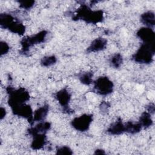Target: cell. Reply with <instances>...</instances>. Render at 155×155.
<instances>
[{
    "label": "cell",
    "instance_id": "cell-1",
    "mask_svg": "<svg viewBox=\"0 0 155 155\" xmlns=\"http://www.w3.org/2000/svg\"><path fill=\"white\" fill-rule=\"evenodd\" d=\"M72 19L74 21L82 20L88 24H96L103 21L104 12L101 10H92L88 5L82 4L77 9Z\"/></svg>",
    "mask_w": 155,
    "mask_h": 155
},
{
    "label": "cell",
    "instance_id": "cell-2",
    "mask_svg": "<svg viewBox=\"0 0 155 155\" xmlns=\"http://www.w3.org/2000/svg\"><path fill=\"white\" fill-rule=\"evenodd\" d=\"M6 91L8 94V104L11 109L25 104L30 97L29 92L23 87L14 88L9 85L6 88Z\"/></svg>",
    "mask_w": 155,
    "mask_h": 155
},
{
    "label": "cell",
    "instance_id": "cell-3",
    "mask_svg": "<svg viewBox=\"0 0 155 155\" xmlns=\"http://www.w3.org/2000/svg\"><path fill=\"white\" fill-rule=\"evenodd\" d=\"M0 26L1 28L7 29L10 32L19 35H23L25 32V26L9 13L0 15Z\"/></svg>",
    "mask_w": 155,
    "mask_h": 155
},
{
    "label": "cell",
    "instance_id": "cell-4",
    "mask_svg": "<svg viewBox=\"0 0 155 155\" xmlns=\"http://www.w3.org/2000/svg\"><path fill=\"white\" fill-rule=\"evenodd\" d=\"M155 44L142 43L138 50L132 55L131 59L139 64H151L154 60Z\"/></svg>",
    "mask_w": 155,
    "mask_h": 155
},
{
    "label": "cell",
    "instance_id": "cell-5",
    "mask_svg": "<svg viewBox=\"0 0 155 155\" xmlns=\"http://www.w3.org/2000/svg\"><path fill=\"white\" fill-rule=\"evenodd\" d=\"M47 33V31L42 30L34 35L23 38L20 42L21 45V52L23 54H26L33 45L44 42L46 39Z\"/></svg>",
    "mask_w": 155,
    "mask_h": 155
},
{
    "label": "cell",
    "instance_id": "cell-6",
    "mask_svg": "<svg viewBox=\"0 0 155 155\" xmlns=\"http://www.w3.org/2000/svg\"><path fill=\"white\" fill-rule=\"evenodd\" d=\"M113 89V82L107 76H100L93 82L94 91L101 96L110 94Z\"/></svg>",
    "mask_w": 155,
    "mask_h": 155
},
{
    "label": "cell",
    "instance_id": "cell-7",
    "mask_svg": "<svg viewBox=\"0 0 155 155\" xmlns=\"http://www.w3.org/2000/svg\"><path fill=\"white\" fill-rule=\"evenodd\" d=\"M93 119V116L92 114H84L74 118L71 122V125L76 130L84 132L89 129Z\"/></svg>",
    "mask_w": 155,
    "mask_h": 155
},
{
    "label": "cell",
    "instance_id": "cell-8",
    "mask_svg": "<svg viewBox=\"0 0 155 155\" xmlns=\"http://www.w3.org/2000/svg\"><path fill=\"white\" fill-rule=\"evenodd\" d=\"M54 97L58 101L60 105L63 108V111L67 113H72L73 111L68 106L71 100V95L67 88H62L54 94Z\"/></svg>",
    "mask_w": 155,
    "mask_h": 155
},
{
    "label": "cell",
    "instance_id": "cell-9",
    "mask_svg": "<svg viewBox=\"0 0 155 155\" xmlns=\"http://www.w3.org/2000/svg\"><path fill=\"white\" fill-rule=\"evenodd\" d=\"M136 36L142 41V43L155 44V33L153 29L149 27H142L136 32Z\"/></svg>",
    "mask_w": 155,
    "mask_h": 155
},
{
    "label": "cell",
    "instance_id": "cell-10",
    "mask_svg": "<svg viewBox=\"0 0 155 155\" xmlns=\"http://www.w3.org/2000/svg\"><path fill=\"white\" fill-rule=\"evenodd\" d=\"M32 141L31 148L33 150H39L44 147L47 143L46 133H36L31 136Z\"/></svg>",
    "mask_w": 155,
    "mask_h": 155
},
{
    "label": "cell",
    "instance_id": "cell-11",
    "mask_svg": "<svg viewBox=\"0 0 155 155\" xmlns=\"http://www.w3.org/2000/svg\"><path fill=\"white\" fill-rule=\"evenodd\" d=\"M107 44V40L105 38L99 37L94 39L87 48V53H94L104 50Z\"/></svg>",
    "mask_w": 155,
    "mask_h": 155
},
{
    "label": "cell",
    "instance_id": "cell-12",
    "mask_svg": "<svg viewBox=\"0 0 155 155\" xmlns=\"http://www.w3.org/2000/svg\"><path fill=\"white\" fill-rule=\"evenodd\" d=\"M51 123L45 121L39 122L35 126L31 127L28 129V133L32 136L36 133H47L51 128Z\"/></svg>",
    "mask_w": 155,
    "mask_h": 155
},
{
    "label": "cell",
    "instance_id": "cell-13",
    "mask_svg": "<svg viewBox=\"0 0 155 155\" xmlns=\"http://www.w3.org/2000/svg\"><path fill=\"white\" fill-rule=\"evenodd\" d=\"M107 132L111 135H120L125 132V124L119 118L117 121L112 123L107 130Z\"/></svg>",
    "mask_w": 155,
    "mask_h": 155
},
{
    "label": "cell",
    "instance_id": "cell-14",
    "mask_svg": "<svg viewBox=\"0 0 155 155\" xmlns=\"http://www.w3.org/2000/svg\"><path fill=\"white\" fill-rule=\"evenodd\" d=\"M49 111V105L45 104L43 106L38 108L35 111H33V123L36 122L44 121Z\"/></svg>",
    "mask_w": 155,
    "mask_h": 155
},
{
    "label": "cell",
    "instance_id": "cell-15",
    "mask_svg": "<svg viewBox=\"0 0 155 155\" xmlns=\"http://www.w3.org/2000/svg\"><path fill=\"white\" fill-rule=\"evenodd\" d=\"M140 22L147 27L153 29L155 25V15L152 11H148L144 12L140 15Z\"/></svg>",
    "mask_w": 155,
    "mask_h": 155
},
{
    "label": "cell",
    "instance_id": "cell-16",
    "mask_svg": "<svg viewBox=\"0 0 155 155\" xmlns=\"http://www.w3.org/2000/svg\"><path fill=\"white\" fill-rule=\"evenodd\" d=\"M125 128L126 133L131 134H134L139 133L142 127L139 122H133L132 121H128L125 124Z\"/></svg>",
    "mask_w": 155,
    "mask_h": 155
},
{
    "label": "cell",
    "instance_id": "cell-17",
    "mask_svg": "<svg viewBox=\"0 0 155 155\" xmlns=\"http://www.w3.org/2000/svg\"><path fill=\"white\" fill-rule=\"evenodd\" d=\"M139 122L143 128H148L151 127L153 124L151 114L148 111H144L142 113L139 117Z\"/></svg>",
    "mask_w": 155,
    "mask_h": 155
},
{
    "label": "cell",
    "instance_id": "cell-18",
    "mask_svg": "<svg viewBox=\"0 0 155 155\" xmlns=\"http://www.w3.org/2000/svg\"><path fill=\"white\" fill-rule=\"evenodd\" d=\"M93 73L90 71H87L84 72L81 74V75L79 76V79L80 82L86 85H90L93 82Z\"/></svg>",
    "mask_w": 155,
    "mask_h": 155
},
{
    "label": "cell",
    "instance_id": "cell-19",
    "mask_svg": "<svg viewBox=\"0 0 155 155\" xmlns=\"http://www.w3.org/2000/svg\"><path fill=\"white\" fill-rule=\"evenodd\" d=\"M57 62V58L54 55L47 56L43 57L41 60V65L42 67H50L56 64Z\"/></svg>",
    "mask_w": 155,
    "mask_h": 155
},
{
    "label": "cell",
    "instance_id": "cell-20",
    "mask_svg": "<svg viewBox=\"0 0 155 155\" xmlns=\"http://www.w3.org/2000/svg\"><path fill=\"white\" fill-rule=\"evenodd\" d=\"M122 63L123 58L120 53H116L111 57L110 59V64L111 66L115 68H119Z\"/></svg>",
    "mask_w": 155,
    "mask_h": 155
},
{
    "label": "cell",
    "instance_id": "cell-21",
    "mask_svg": "<svg viewBox=\"0 0 155 155\" xmlns=\"http://www.w3.org/2000/svg\"><path fill=\"white\" fill-rule=\"evenodd\" d=\"M56 154H68L71 155L73 154V151L71 149L67 146L58 147L56 149Z\"/></svg>",
    "mask_w": 155,
    "mask_h": 155
},
{
    "label": "cell",
    "instance_id": "cell-22",
    "mask_svg": "<svg viewBox=\"0 0 155 155\" xmlns=\"http://www.w3.org/2000/svg\"><path fill=\"white\" fill-rule=\"evenodd\" d=\"M19 7L23 9L29 10L32 8L35 3V1H19Z\"/></svg>",
    "mask_w": 155,
    "mask_h": 155
},
{
    "label": "cell",
    "instance_id": "cell-23",
    "mask_svg": "<svg viewBox=\"0 0 155 155\" xmlns=\"http://www.w3.org/2000/svg\"><path fill=\"white\" fill-rule=\"evenodd\" d=\"M10 50V47L8 44L3 41H1L0 42V54L1 56H3L7 54Z\"/></svg>",
    "mask_w": 155,
    "mask_h": 155
},
{
    "label": "cell",
    "instance_id": "cell-24",
    "mask_svg": "<svg viewBox=\"0 0 155 155\" xmlns=\"http://www.w3.org/2000/svg\"><path fill=\"white\" fill-rule=\"evenodd\" d=\"M110 107V105L108 102H107L106 101H103L101 102V104L99 105V108L101 111L102 112H106L108 108Z\"/></svg>",
    "mask_w": 155,
    "mask_h": 155
},
{
    "label": "cell",
    "instance_id": "cell-25",
    "mask_svg": "<svg viewBox=\"0 0 155 155\" xmlns=\"http://www.w3.org/2000/svg\"><path fill=\"white\" fill-rule=\"evenodd\" d=\"M147 111L151 114H154V109H155V107H154V104L153 103H150L147 106Z\"/></svg>",
    "mask_w": 155,
    "mask_h": 155
},
{
    "label": "cell",
    "instance_id": "cell-26",
    "mask_svg": "<svg viewBox=\"0 0 155 155\" xmlns=\"http://www.w3.org/2000/svg\"><path fill=\"white\" fill-rule=\"evenodd\" d=\"M6 116V110L4 108L1 107V120H2Z\"/></svg>",
    "mask_w": 155,
    "mask_h": 155
},
{
    "label": "cell",
    "instance_id": "cell-27",
    "mask_svg": "<svg viewBox=\"0 0 155 155\" xmlns=\"http://www.w3.org/2000/svg\"><path fill=\"white\" fill-rule=\"evenodd\" d=\"M94 154H105V152L102 149H97L95 150Z\"/></svg>",
    "mask_w": 155,
    "mask_h": 155
}]
</instances>
